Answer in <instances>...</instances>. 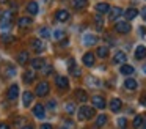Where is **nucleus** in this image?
Listing matches in <instances>:
<instances>
[{"label": "nucleus", "instance_id": "obj_1", "mask_svg": "<svg viewBox=\"0 0 146 129\" xmlns=\"http://www.w3.org/2000/svg\"><path fill=\"white\" fill-rule=\"evenodd\" d=\"M94 116V109L93 107H88V106H82L79 110V120H90Z\"/></svg>", "mask_w": 146, "mask_h": 129}, {"label": "nucleus", "instance_id": "obj_2", "mask_svg": "<svg viewBox=\"0 0 146 129\" xmlns=\"http://www.w3.org/2000/svg\"><path fill=\"white\" fill-rule=\"evenodd\" d=\"M11 24H13V13L11 11H5L3 14H2V17H0V27L2 28H10Z\"/></svg>", "mask_w": 146, "mask_h": 129}, {"label": "nucleus", "instance_id": "obj_3", "mask_svg": "<svg viewBox=\"0 0 146 129\" xmlns=\"http://www.w3.org/2000/svg\"><path fill=\"white\" fill-rule=\"evenodd\" d=\"M130 25H129V22H124V21H121V22H116V24H115V31H116V33H129L130 31Z\"/></svg>", "mask_w": 146, "mask_h": 129}, {"label": "nucleus", "instance_id": "obj_4", "mask_svg": "<svg viewBox=\"0 0 146 129\" xmlns=\"http://www.w3.org/2000/svg\"><path fill=\"white\" fill-rule=\"evenodd\" d=\"M49 91H50V87H49L47 82H39V84L36 85V94H38V96H46Z\"/></svg>", "mask_w": 146, "mask_h": 129}, {"label": "nucleus", "instance_id": "obj_5", "mask_svg": "<svg viewBox=\"0 0 146 129\" xmlns=\"http://www.w3.org/2000/svg\"><path fill=\"white\" fill-rule=\"evenodd\" d=\"M55 84H57V87L61 88V90H68V88H69V80H68L64 76H57V77H55Z\"/></svg>", "mask_w": 146, "mask_h": 129}, {"label": "nucleus", "instance_id": "obj_6", "mask_svg": "<svg viewBox=\"0 0 146 129\" xmlns=\"http://www.w3.org/2000/svg\"><path fill=\"white\" fill-rule=\"evenodd\" d=\"M17 94H19V87H17L16 84L14 85H11L10 88H8V91H7V98L10 101H14L17 98Z\"/></svg>", "mask_w": 146, "mask_h": 129}, {"label": "nucleus", "instance_id": "obj_7", "mask_svg": "<svg viewBox=\"0 0 146 129\" xmlns=\"http://www.w3.org/2000/svg\"><path fill=\"white\" fill-rule=\"evenodd\" d=\"M55 19H57L58 22H66V21H69V13H68L66 9H58V11L55 13Z\"/></svg>", "mask_w": 146, "mask_h": 129}, {"label": "nucleus", "instance_id": "obj_8", "mask_svg": "<svg viewBox=\"0 0 146 129\" xmlns=\"http://www.w3.org/2000/svg\"><path fill=\"white\" fill-rule=\"evenodd\" d=\"M30 66H32V69L35 71V69H42L46 66V61H44V58H33L32 61H30Z\"/></svg>", "mask_w": 146, "mask_h": 129}, {"label": "nucleus", "instance_id": "obj_9", "mask_svg": "<svg viewBox=\"0 0 146 129\" xmlns=\"http://www.w3.org/2000/svg\"><path fill=\"white\" fill-rule=\"evenodd\" d=\"M126 58H127L126 53H124L123 50H118L113 57V63H116V65H124V63H126Z\"/></svg>", "mask_w": 146, "mask_h": 129}, {"label": "nucleus", "instance_id": "obj_10", "mask_svg": "<svg viewBox=\"0 0 146 129\" xmlns=\"http://www.w3.org/2000/svg\"><path fill=\"white\" fill-rule=\"evenodd\" d=\"M123 14V9L118 8V6H115V8H110L108 9V17H110V21H116L119 16Z\"/></svg>", "mask_w": 146, "mask_h": 129}, {"label": "nucleus", "instance_id": "obj_11", "mask_svg": "<svg viewBox=\"0 0 146 129\" xmlns=\"http://www.w3.org/2000/svg\"><path fill=\"white\" fill-rule=\"evenodd\" d=\"M91 102H93V106H94L96 109H104V107L107 106V104H105V99L102 96H93Z\"/></svg>", "mask_w": 146, "mask_h": 129}, {"label": "nucleus", "instance_id": "obj_12", "mask_svg": "<svg viewBox=\"0 0 146 129\" xmlns=\"http://www.w3.org/2000/svg\"><path fill=\"white\" fill-rule=\"evenodd\" d=\"M96 43H98V38H96L94 35H91V33L83 35V44H85V46H94Z\"/></svg>", "mask_w": 146, "mask_h": 129}, {"label": "nucleus", "instance_id": "obj_13", "mask_svg": "<svg viewBox=\"0 0 146 129\" xmlns=\"http://www.w3.org/2000/svg\"><path fill=\"white\" fill-rule=\"evenodd\" d=\"M33 115H35L36 118H44L46 110H44V107H42V104H36V106L33 107Z\"/></svg>", "mask_w": 146, "mask_h": 129}, {"label": "nucleus", "instance_id": "obj_14", "mask_svg": "<svg viewBox=\"0 0 146 129\" xmlns=\"http://www.w3.org/2000/svg\"><path fill=\"white\" fill-rule=\"evenodd\" d=\"M82 61H83V65H85V66H90V68H91V66L94 65V53L86 52L85 55H83Z\"/></svg>", "mask_w": 146, "mask_h": 129}, {"label": "nucleus", "instance_id": "obj_15", "mask_svg": "<svg viewBox=\"0 0 146 129\" xmlns=\"http://www.w3.org/2000/svg\"><path fill=\"white\" fill-rule=\"evenodd\" d=\"M76 99L79 101V102H86V101H88V94H86V91L82 90V88H77L76 90Z\"/></svg>", "mask_w": 146, "mask_h": 129}, {"label": "nucleus", "instance_id": "obj_16", "mask_svg": "<svg viewBox=\"0 0 146 129\" xmlns=\"http://www.w3.org/2000/svg\"><path fill=\"white\" fill-rule=\"evenodd\" d=\"M121 107H123V102H121V99H118V98H113V99L110 101V109H111V112H119Z\"/></svg>", "mask_w": 146, "mask_h": 129}, {"label": "nucleus", "instance_id": "obj_17", "mask_svg": "<svg viewBox=\"0 0 146 129\" xmlns=\"http://www.w3.org/2000/svg\"><path fill=\"white\" fill-rule=\"evenodd\" d=\"M32 49L35 50V52H42L44 50V43H42L41 39H32Z\"/></svg>", "mask_w": 146, "mask_h": 129}, {"label": "nucleus", "instance_id": "obj_18", "mask_svg": "<svg viewBox=\"0 0 146 129\" xmlns=\"http://www.w3.org/2000/svg\"><path fill=\"white\" fill-rule=\"evenodd\" d=\"M33 101V93L32 91H24V96H22V104L25 107H29Z\"/></svg>", "mask_w": 146, "mask_h": 129}, {"label": "nucleus", "instance_id": "obj_19", "mask_svg": "<svg viewBox=\"0 0 146 129\" xmlns=\"http://www.w3.org/2000/svg\"><path fill=\"white\" fill-rule=\"evenodd\" d=\"M16 74V68L13 65H5V69H3V77H11V76Z\"/></svg>", "mask_w": 146, "mask_h": 129}, {"label": "nucleus", "instance_id": "obj_20", "mask_svg": "<svg viewBox=\"0 0 146 129\" xmlns=\"http://www.w3.org/2000/svg\"><path fill=\"white\" fill-rule=\"evenodd\" d=\"M145 57H146V47L145 46H138L135 49V58L141 60V58H145Z\"/></svg>", "mask_w": 146, "mask_h": 129}, {"label": "nucleus", "instance_id": "obj_21", "mask_svg": "<svg viewBox=\"0 0 146 129\" xmlns=\"http://www.w3.org/2000/svg\"><path fill=\"white\" fill-rule=\"evenodd\" d=\"M27 11L30 13V14H38L39 11V6L36 2H29V5H27Z\"/></svg>", "mask_w": 146, "mask_h": 129}, {"label": "nucleus", "instance_id": "obj_22", "mask_svg": "<svg viewBox=\"0 0 146 129\" xmlns=\"http://www.w3.org/2000/svg\"><path fill=\"white\" fill-rule=\"evenodd\" d=\"M126 19L127 21H132V19H135L137 16H138V9H135V8H129V9H126Z\"/></svg>", "mask_w": 146, "mask_h": 129}, {"label": "nucleus", "instance_id": "obj_23", "mask_svg": "<svg viewBox=\"0 0 146 129\" xmlns=\"http://www.w3.org/2000/svg\"><path fill=\"white\" fill-rule=\"evenodd\" d=\"M72 6L76 9H83L88 6V0H72Z\"/></svg>", "mask_w": 146, "mask_h": 129}, {"label": "nucleus", "instance_id": "obj_24", "mask_svg": "<svg viewBox=\"0 0 146 129\" xmlns=\"http://www.w3.org/2000/svg\"><path fill=\"white\" fill-rule=\"evenodd\" d=\"M17 25H19V28H27L32 25V19L30 17H21L19 21H17Z\"/></svg>", "mask_w": 146, "mask_h": 129}, {"label": "nucleus", "instance_id": "obj_25", "mask_svg": "<svg viewBox=\"0 0 146 129\" xmlns=\"http://www.w3.org/2000/svg\"><path fill=\"white\" fill-rule=\"evenodd\" d=\"M27 61H29V52H25V50L19 52V55H17V63H19V65H25Z\"/></svg>", "mask_w": 146, "mask_h": 129}, {"label": "nucleus", "instance_id": "obj_26", "mask_svg": "<svg viewBox=\"0 0 146 129\" xmlns=\"http://www.w3.org/2000/svg\"><path fill=\"white\" fill-rule=\"evenodd\" d=\"M33 79H35V71H25L24 72V82H25V84H32L33 82Z\"/></svg>", "mask_w": 146, "mask_h": 129}, {"label": "nucleus", "instance_id": "obj_27", "mask_svg": "<svg viewBox=\"0 0 146 129\" xmlns=\"http://www.w3.org/2000/svg\"><path fill=\"white\" fill-rule=\"evenodd\" d=\"M69 65H71V66H69V72H71L72 76H76V77H79V76L82 74V71H80V69L77 68V66H76V63H74L72 60L69 61Z\"/></svg>", "mask_w": 146, "mask_h": 129}, {"label": "nucleus", "instance_id": "obj_28", "mask_svg": "<svg viewBox=\"0 0 146 129\" xmlns=\"http://www.w3.org/2000/svg\"><path fill=\"white\" fill-rule=\"evenodd\" d=\"M124 87H126L127 90H135L137 88V80L135 79H126V80H124Z\"/></svg>", "mask_w": 146, "mask_h": 129}, {"label": "nucleus", "instance_id": "obj_29", "mask_svg": "<svg viewBox=\"0 0 146 129\" xmlns=\"http://www.w3.org/2000/svg\"><path fill=\"white\" fill-rule=\"evenodd\" d=\"M133 66H130V65H123L121 66V74H124V76H130V74H133Z\"/></svg>", "mask_w": 146, "mask_h": 129}, {"label": "nucleus", "instance_id": "obj_30", "mask_svg": "<svg viewBox=\"0 0 146 129\" xmlns=\"http://www.w3.org/2000/svg\"><path fill=\"white\" fill-rule=\"evenodd\" d=\"M98 57H101V58H105V57L108 55V47L107 46H101V47H98Z\"/></svg>", "mask_w": 146, "mask_h": 129}, {"label": "nucleus", "instance_id": "obj_31", "mask_svg": "<svg viewBox=\"0 0 146 129\" xmlns=\"http://www.w3.org/2000/svg\"><path fill=\"white\" fill-rule=\"evenodd\" d=\"M96 9H98V13H108V9H110V6H108V3H98L96 5Z\"/></svg>", "mask_w": 146, "mask_h": 129}, {"label": "nucleus", "instance_id": "obj_32", "mask_svg": "<svg viewBox=\"0 0 146 129\" xmlns=\"http://www.w3.org/2000/svg\"><path fill=\"white\" fill-rule=\"evenodd\" d=\"M105 123H107V116L105 115H99L98 118H96V126H98V128H102Z\"/></svg>", "mask_w": 146, "mask_h": 129}, {"label": "nucleus", "instance_id": "obj_33", "mask_svg": "<svg viewBox=\"0 0 146 129\" xmlns=\"http://www.w3.org/2000/svg\"><path fill=\"white\" fill-rule=\"evenodd\" d=\"M143 124V115H137L135 118H133V128H140V126Z\"/></svg>", "mask_w": 146, "mask_h": 129}, {"label": "nucleus", "instance_id": "obj_34", "mask_svg": "<svg viewBox=\"0 0 146 129\" xmlns=\"http://www.w3.org/2000/svg\"><path fill=\"white\" fill-rule=\"evenodd\" d=\"M94 22H96V25H98V30H102V27H104V21H102V16L101 14H98L94 17Z\"/></svg>", "mask_w": 146, "mask_h": 129}, {"label": "nucleus", "instance_id": "obj_35", "mask_svg": "<svg viewBox=\"0 0 146 129\" xmlns=\"http://www.w3.org/2000/svg\"><path fill=\"white\" fill-rule=\"evenodd\" d=\"M126 126H127V120L124 118V116H121V118L118 120V128H119V129H126Z\"/></svg>", "mask_w": 146, "mask_h": 129}, {"label": "nucleus", "instance_id": "obj_36", "mask_svg": "<svg viewBox=\"0 0 146 129\" xmlns=\"http://www.w3.org/2000/svg\"><path fill=\"white\" fill-rule=\"evenodd\" d=\"M2 41H3V43H13L14 41V36L13 35H2Z\"/></svg>", "mask_w": 146, "mask_h": 129}, {"label": "nucleus", "instance_id": "obj_37", "mask_svg": "<svg viewBox=\"0 0 146 129\" xmlns=\"http://www.w3.org/2000/svg\"><path fill=\"white\" fill-rule=\"evenodd\" d=\"M39 35H41L42 38H49V36H50V31H49L47 27H42L41 30H39Z\"/></svg>", "mask_w": 146, "mask_h": 129}, {"label": "nucleus", "instance_id": "obj_38", "mask_svg": "<svg viewBox=\"0 0 146 129\" xmlns=\"http://www.w3.org/2000/svg\"><path fill=\"white\" fill-rule=\"evenodd\" d=\"M74 110H76V106H74L72 102H68L66 104V112L68 113H74Z\"/></svg>", "mask_w": 146, "mask_h": 129}, {"label": "nucleus", "instance_id": "obj_39", "mask_svg": "<svg viewBox=\"0 0 146 129\" xmlns=\"http://www.w3.org/2000/svg\"><path fill=\"white\" fill-rule=\"evenodd\" d=\"M55 38H57L58 41H60L61 38H64V30H57L55 31Z\"/></svg>", "mask_w": 146, "mask_h": 129}, {"label": "nucleus", "instance_id": "obj_40", "mask_svg": "<svg viewBox=\"0 0 146 129\" xmlns=\"http://www.w3.org/2000/svg\"><path fill=\"white\" fill-rule=\"evenodd\" d=\"M140 104L146 107V93H143V94H141V98H140Z\"/></svg>", "mask_w": 146, "mask_h": 129}, {"label": "nucleus", "instance_id": "obj_41", "mask_svg": "<svg viewBox=\"0 0 146 129\" xmlns=\"http://www.w3.org/2000/svg\"><path fill=\"white\" fill-rule=\"evenodd\" d=\"M88 84H90V85H99V82H96L94 77H90V79H88Z\"/></svg>", "mask_w": 146, "mask_h": 129}, {"label": "nucleus", "instance_id": "obj_42", "mask_svg": "<svg viewBox=\"0 0 146 129\" xmlns=\"http://www.w3.org/2000/svg\"><path fill=\"white\" fill-rule=\"evenodd\" d=\"M52 71H54V69H52V66H49V68H44V74L47 76V74H52Z\"/></svg>", "mask_w": 146, "mask_h": 129}, {"label": "nucleus", "instance_id": "obj_43", "mask_svg": "<svg viewBox=\"0 0 146 129\" xmlns=\"http://www.w3.org/2000/svg\"><path fill=\"white\" fill-rule=\"evenodd\" d=\"M0 129H11L10 124H7V123H0Z\"/></svg>", "mask_w": 146, "mask_h": 129}, {"label": "nucleus", "instance_id": "obj_44", "mask_svg": "<svg viewBox=\"0 0 146 129\" xmlns=\"http://www.w3.org/2000/svg\"><path fill=\"white\" fill-rule=\"evenodd\" d=\"M39 129H52V126L49 124V123H44V124H42V126H41V128H39Z\"/></svg>", "mask_w": 146, "mask_h": 129}, {"label": "nucleus", "instance_id": "obj_45", "mask_svg": "<svg viewBox=\"0 0 146 129\" xmlns=\"http://www.w3.org/2000/svg\"><path fill=\"white\" fill-rule=\"evenodd\" d=\"M47 104H49L47 106L49 109H55V101H50V102H47Z\"/></svg>", "mask_w": 146, "mask_h": 129}, {"label": "nucleus", "instance_id": "obj_46", "mask_svg": "<svg viewBox=\"0 0 146 129\" xmlns=\"http://www.w3.org/2000/svg\"><path fill=\"white\" fill-rule=\"evenodd\" d=\"M143 129H146V115H143V124H141Z\"/></svg>", "mask_w": 146, "mask_h": 129}, {"label": "nucleus", "instance_id": "obj_47", "mask_svg": "<svg viewBox=\"0 0 146 129\" xmlns=\"http://www.w3.org/2000/svg\"><path fill=\"white\" fill-rule=\"evenodd\" d=\"M141 16H143V19H146V6L141 8Z\"/></svg>", "mask_w": 146, "mask_h": 129}, {"label": "nucleus", "instance_id": "obj_48", "mask_svg": "<svg viewBox=\"0 0 146 129\" xmlns=\"http://www.w3.org/2000/svg\"><path fill=\"white\" fill-rule=\"evenodd\" d=\"M21 129H35V128H33V126H30V124H29V126H24V128H21Z\"/></svg>", "mask_w": 146, "mask_h": 129}, {"label": "nucleus", "instance_id": "obj_49", "mask_svg": "<svg viewBox=\"0 0 146 129\" xmlns=\"http://www.w3.org/2000/svg\"><path fill=\"white\" fill-rule=\"evenodd\" d=\"M8 2V0H0V3H7Z\"/></svg>", "mask_w": 146, "mask_h": 129}, {"label": "nucleus", "instance_id": "obj_50", "mask_svg": "<svg viewBox=\"0 0 146 129\" xmlns=\"http://www.w3.org/2000/svg\"><path fill=\"white\" fill-rule=\"evenodd\" d=\"M60 129H66V128H60Z\"/></svg>", "mask_w": 146, "mask_h": 129}, {"label": "nucleus", "instance_id": "obj_51", "mask_svg": "<svg viewBox=\"0 0 146 129\" xmlns=\"http://www.w3.org/2000/svg\"><path fill=\"white\" fill-rule=\"evenodd\" d=\"M145 71H146V66H145Z\"/></svg>", "mask_w": 146, "mask_h": 129}]
</instances>
